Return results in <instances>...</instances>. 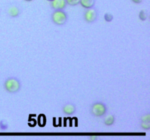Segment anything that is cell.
<instances>
[{
	"label": "cell",
	"mask_w": 150,
	"mask_h": 140,
	"mask_svg": "<svg viewBox=\"0 0 150 140\" xmlns=\"http://www.w3.org/2000/svg\"><path fill=\"white\" fill-rule=\"evenodd\" d=\"M25 1H33V0H24Z\"/></svg>",
	"instance_id": "ac0fdd59"
},
{
	"label": "cell",
	"mask_w": 150,
	"mask_h": 140,
	"mask_svg": "<svg viewBox=\"0 0 150 140\" xmlns=\"http://www.w3.org/2000/svg\"><path fill=\"white\" fill-rule=\"evenodd\" d=\"M104 19L106 22L109 23V22H111L114 19V15L111 14V13H106L104 15Z\"/></svg>",
	"instance_id": "4fadbf2b"
},
{
	"label": "cell",
	"mask_w": 150,
	"mask_h": 140,
	"mask_svg": "<svg viewBox=\"0 0 150 140\" xmlns=\"http://www.w3.org/2000/svg\"><path fill=\"white\" fill-rule=\"evenodd\" d=\"M62 112L66 115H73V114L76 113V106L73 103H67L63 105L62 108Z\"/></svg>",
	"instance_id": "52a82bcc"
},
{
	"label": "cell",
	"mask_w": 150,
	"mask_h": 140,
	"mask_svg": "<svg viewBox=\"0 0 150 140\" xmlns=\"http://www.w3.org/2000/svg\"><path fill=\"white\" fill-rule=\"evenodd\" d=\"M107 110L108 109H107L106 104L103 102H94L90 106V109H89L91 115H93L94 117H98V118H101L106 115Z\"/></svg>",
	"instance_id": "7a4b0ae2"
},
{
	"label": "cell",
	"mask_w": 150,
	"mask_h": 140,
	"mask_svg": "<svg viewBox=\"0 0 150 140\" xmlns=\"http://www.w3.org/2000/svg\"><path fill=\"white\" fill-rule=\"evenodd\" d=\"M21 13V10L20 7L16 4H11L9 6L7 9V14L9 17L13 18H18Z\"/></svg>",
	"instance_id": "5b68a950"
},
{
	"label": "cell",
	"mask_w": 150,
	"mask_h": 140,
	"mask_svg": "<svg viewBox=\"0 0 150 140\" xmlns=\"http://www.w3.org/2000/svg\"><path fill=\"white\" fill-rule=\"evenodd\" d=\"M89 138H90L91 139H98V136H90Z\"/></svg>",
	"instance_id": "e0dca14e"
},
{
	"label": "cell",
	"mask_w": 150,
	"mask_h": 140,
	"mask_svg": "<svg viewBox=\"0 0 150 140\" xmlns=\"http://www.w3.org/2000/svg\"><path fill=\"white\" fill-rule=\"evenodd\" d=\"M67 4L70 6H77L80 3V0H65Z\"/></svg>",
	"instance_id": "5bb4252c"
},
{
	"label": "cell",
	"mask_w": 150,
	"mask_h": 140,
	"mask_svg": "<svg viewBox=\"0 0 150 140\" xmlns=\"http://www.w3.org/2000/svg\"><path fill=\"white\" fill-rule=\"evenodd\" d=\"M139 18L142 21H145L146 20H147L148 18V12L146 10H141L139 13Z\"/></svg>",
	"instance_id": "30bf717a"
},
{
	"label": "cell",
	"mask_w": 150,
	"mask_h": 140,
	"mask_svg": "<svg viewBox=\"0 0 150 140\" xmlns=\"http://www.w3.org/2000/svg\"><path fill=\"white\" fill-rule=\"evenodd\" d=\"M131 1H133V3H135V4H140V3L142 2L143 0H131Z\"/></svg>",
	"instance_id": "2e32d148"
},
{
	"label": "cell",
	"mask_w": 150,
	"mask_h": 140,
	"mask_svg": "<svg viewBox=\"0 0 150 140\" xmlns=\"http://www.w3.org/2000/svg\"><path fill=\"white\" fill-rule=\"evenodd\" d=\"M4 88L10 93H16L21 88V83L16 77H9L4 80Z\"/></svg>",
	"instance_id": "6da1fadb"
},
{
	"label": "cell",
	"mask_w": 150,
	"mask_h": 140,
	"mask_svg": "<svg viewBox=\"0 0 150 140\" xmlns=\"http://www.w3.org/2000/svg\"><path fill=\"white\" fill-rule=\"evenodd\" d=\"M79 4L84 9L92 8L95 6V0H80Z\"/></svg>",
	"instance_id": "9c48e42d"
},
{
	"label": "cell",
	"mask_w": 150,
	"mask_h": 140,
	"mask_svg": "<svg viewBox=\"0 0 150 140\" xmlns=\"http://www.w3.org/2000/svg\"><path fill=\"white\" fill-rule=\"evenodd\" d=\"M105 116V115H104ZM116 118L114 115H111V114H109V115H107L106 116L104 117L103 118V123L105 125L107 126H111V125H114V123H115Z\"/></svg>",
	"instance_id": "ba28073f"
},
{
	"label": "cell",
	"mask_w": 150,
	"mask_h": 140,
	"mask_svg": "<svg viewBox=\"0 0 150 140\" xmlns=\"http://www.w3.org/2000/svg\"><path fill=\"white\" fill-rule=\"evenodd\" d=\"M50 6L54 10H63L67 7V3L65 0H52Z\"/></svg>",
	"instance_id": "8992f818"
},
{
	"label": "cell",
	"mask_w": 150,
	"mask_h": 140,
	"mask_svg": "<svg viewBox=\"0 0 150 140\" xmlns=\"http://www.w3.org/2000/svg\"><path fill=\"white\" fill-rule=\"evenodd\" d=\"M140 127L144 131H149L150 129V122H141Z\"/></svg>",
	"instance_id": "7c38bea8"
},
{
	"label": "cell",
	"mask_w": 150,
	"mask_h": 140,
	"mask_svg": "<svg viewBox=\"0 0 150 140\" xmlns=\"http://www.w3.org/2000/svg\"><path fill=\"white\" fill-rule=\"evenodd\" d=\"M47 1H52V0H47Z\"/></svg>",
	"instance_id": "d6986e66"
},
{
	"label": "cell",
	"mask_w": 150,
	"mask_h": 140,
	"mask_svg": "<svg viewBox=\"0 0 150 140\" xmlns=\"http://www.w3.org/2000/svg\"><path fill=\"white\" fill-rule=\"evenodd\" d=\"M51 20L57 26H63L67 23L68 15L67 13L63 10H54L51 16Z\"/></svg>",
	"instance_id": "3957f363"
},
{
	"label": "cell",
	"mask_w": 150,
	"mask_h": 140,
	"mask_svg": "<svg viewBox=\"0 0 150 140\" xmlns=\"http://www.w3.org/2000/svg\"><path fill=\"white\" fill-rule=\"evenodd\" d=\"M141 122H150V114L146 113L141 117Z\"/></svg>",
	"instance_id": "9a60e30c"
},
{
	"label": "cell",
	"mask_w": 150,
	"mask_h": 140,
	"mask_svg": "<svg viewBox=\"0 0 150 140\" xmlns=\"http://www.w3.org/2000/svg\"><path fill=\"white\" fill-rule=\"evenodd\" d=\"M9 128V124L5 120H0V130L1 131H6Z\"/></svg>",
	"instance_id": "8fae6325"
},
{
	"label": "cell",
	"mask_w": 150,
	"mask_h": 140,
	"mask_svg": "<svg viewBox=\"0 0 150 140\" xmlns=\"http://www.w3.org/2000/svg\"><path fill=\"white\" fill-rule=\"evenodd\" d=\"M98 18V11L95 7L86 9L83 13V19L88 23H92L97 20Z\"/></svg>",
	"instance_id": "277c9868"
}]
</instances>
